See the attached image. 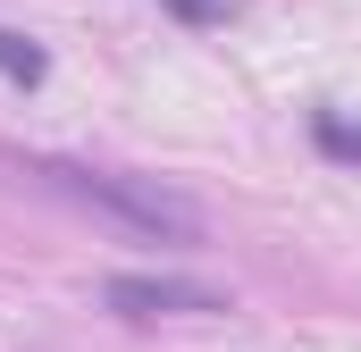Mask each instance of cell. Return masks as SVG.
I'll return each instance as SVG.
<instances>
[{"label": "cell", "instance_id": "4", "mask_svg": "<svg viewBox=\"0 0 361 352\" xmlns=\"http://www.w3.org/2000/svg\"><path fill=\"white\" fill-rule=\"evenodd\" d=\"M319 151H328V160H361V126H345V118H319Z\"/></svg>", "mask_w": 361, "mask_h": 352}, {"label": "cell", "instance_id": "5", "mask_svg": "<svg viewBox=\"0 0 361 352\" xmlns=\"http://www.w3.org/2000/svg\"><path fill=\"white\" fill-rule=\"evenodd\" d=\"M169 17H185V25H210V17H227V0H169Z\"/></svg>", "mask_w": 361, "mask_h": 352}, {"label": "cell", "instance_id": "1", "mask_svg": "<svg viewBox=\"0 0 361 352\" xmlns=\"http://www.w3.org/2000/svg\"><path fill=\"white\" fill-rule=\"evenodd\" d=\"M68 176L85 201H101L109 218H126L135 235H152V244H202V210L169 193V184H143V176H109V168H51Z\"/></svg>", "mask_w": 361, "mask_h": 352}, {"label": "cell", "instance_id": "3", "mask_svg": "<svg viewBox=\"0 0 361 352\" xmlns=\"http://www.w3.org/2000/svg\"><path fill=\"white\" fill-rule=\"evenodd\" d=\"M0 76L34 92L42 76H51V59H42V42H25V34H0Z\"/></svg>", "mask_w": 361, "mask_h": 352}, {"label": "cell", "instance_id": "2", "mask_svg": "<svg viewBox=\"0 0 361 352\" xmlns=\"http://www.w3.org/2000/svg\"><path fill=\"white\" fill-rule=\"evenodd\" d=\"M101 302H109V310H126V319H160V310H219V294H210V285H185V277H109V285H101Z\"/></svg>", "mask_w": 361, "mask_h": 352}]
</instances>
